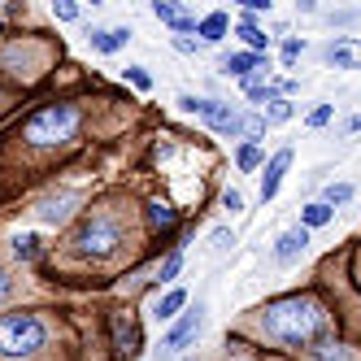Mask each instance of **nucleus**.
<instances>
[{
  "mask_svg": "<svg viewBox=\"0 0 361 361\" xmlns=\"http://www.w3.org/2000/svg\"><path fill=\"white\" fill-rule=\"evenodd\" d=\"M326 322H331L326 309L318 300H309V296H288V300L270 305L262 314V331L279 344H309V340H318L326 331Z\"/></svg>",
  "mask_w": 361,
  "mask_h": 361,
  "instance_id": "1",
  "label": "nucleus"
},
{
  "mask_svg": "<svg viewBox=\"0 0 361 361\" xmlns=\"http://www.w3.org/2000/svg\"><path fill=\"white\" fill-rule=\"evenodd\" d=\"M9 296H13V279H9L5 270H0V305H5Z\"/></svg>",
  "mask_w": 361,
  "mask_h": 361,
  "instance_id": "33",
  "label": "nucleus"
},
{
  "mask_svg": "<svg viewBox=\"0 0 361 361\" xmlns=\"http://www.w3.org/2000/svg\"><path fill=\"white\" fill-rule=\"evenodd\" d=\"M244 92H248L252 100H266V105H270V100H274V87H270L266 79H248V83H244Z\"/></svg>",
  "mask_w": 361,
  "mask_h": 361,
  "instance_id": "25",
  "label": "nucleus"
},
{
  "mask_svg": "<svg viewBox=\"0 0 361 361\" xmlns=\"http://www.w3.org/2000/svg\"><path fill=\"white\" fill-rule=\"evenodd\" d=\"M79 204V196L74 192H61V196H48L44 204H39V222H48V226H57V222H66L70 218V209Z\"/></svg>",
  "mask_w": 361,
  "mask_h": 361,
  "instance_id": "11",
  "label": "nucleus"
},
{
  "mask_svg": "<svg viewBox=\"0 0 361 361\" xmlns=\"http://www.w3.org/2000/svg\"><path fill=\"white\" fill-rule=\"evenodd\" d=\"M48 344V326L35 314H0V357L22 361Z\"/></svg>",
  "mask_w": 361,
  "mask_h": 361,
  "instance_id": "2",
  "label": "nucleus"
},
{
  "mask_svg": "<svg viewBox=\"0 0 361 361\" xmlns=\"http://www.w3.org/2000/svg\"><path fill=\"white\" fill-rule=\"evenodd\" d=\"M240 39H244L248 48H252V53H257V48H266V44H270V39H266L262 31L252 27V18H248V13H244V22H240Z\"/></svg>",
  "mask_w": 361,
  "mask_h": 361,
  "instance_id": "20",
  "label": "nucleus"
},
{
  "mask_svg": "<svg viewBox=\"0 0 361 361\" xmlns=\"http://www.w3.org/2000/svg\"><path fill=\"white\" fill-rule=\"evenodd\" d=\"M222 74H235V79H262L266 74V61L257 57V53H231L226 61H222Z\"/></svg>",
  "mask_w": 361,
  "mask_h": 361,
  "instance_id": "8",
  "label": "nucleus"
},
{
  "mask_svg": "<svg viewBox=\"0 0 361 361\" xmlns=\"http://www.w3.org/2000/svg\"><path fill=\"white\" fill-rule=\"evenodd\" d=\"M200 326H204V309L196 305L192 314H183V318H178V322H174V326L166 331V340H161V348H166V353H178V348H183V344L192 340V335H196Z\"/></svg>",
  "mask_w": 361,
  "mask_h": 361,
  "instance_id": "6",
  "label": "nucleus"
},
{
  "mask_svg": "<svg viewBox=\"0 0 361 361\" xmlns=\"http://www.w3.org/2000/svg\"><path fill=\"white\" fill-rule=\"evenodd\" d=\"M331 214H335V209H331L326 200H314V204H305V209H300V226H305V231L326 226V222H331Z\"/></svg>",
  "mask_w": 361,
  "mask_h": 361,
  "instance_id": "14",
  "label": "nucleus"
},
{
  "mask_svg": "<svg viewBox=\"0 0 361 361\" xmlns=\"http://www.w3.org/2000/svg\"><path fill=\"white\" fill-rule=\"evenodd\" d=\"M262 118H266V126H270V122H288V118H292V100L274 96L270 105H266V114H262Z\"/></svg>",
  "mask_w": 361,
  "mask_h": 361,
  "instance_id": "18",
  "label": "nucleus"
},
{
  "mask_svg": "<svg viewBox=\"0 0 361 361\" xmlns=\"http://www.w3.org/2000/svg\"><path fill=\"white\" fill-rule=\"evenodd\" d=\"M122 244V222L109 218V214H92L79 235H74V252L79 257H92V262H105V257H114Z\"/></svg>",
  "mask_w": 361,
  "mask_h": 361,
  "instance_id": "4",
  "label": "nucleus"
},
{
  "mask_svg": "<svg viewBox=\"0 0 361 361\" xmlns=\"http://www.w3.org/2000/svg\"><path fill=\"white\" fill-rule=\"evenodd\" d=\"M148 222L152 226H170L174 222V209H170V204H161V200H152L148 204Z\"/></svg>",
  "mask_w": 361,
  "mask_h": 361,
  "instance_id": "23",
  "label": "nucleus"
},
{
  "mask_svg": "<svg viewBox=\"0 0 361 361\" xmlns=\"http://www.w3.org/2000/svg\"><path fill=\"white\" fill-rule=\"evenodd\" d=\"M74 131H79V109L74 105H48V109L27 118V131L22 135H27V144H35V148H48V144L74 140Z\"/></svg>",
  "mask_w": 361,
  "mask_h": 361,
  "instance_id": "3",
  "label": "nucleus"
},
{
  "mask_svg": "<svg viewBox=\"0 0 361 361\" xmlns=\"http://www.w3.org/2000/svg\"><path fill=\"white\" fill-rule=\"evenodd\" d=\"M13 257H18V262H35V257H39V240L35 235H13Z\"/></svg>",
  "mask_w": 361,
  "mask_h": 361,
  "instance_id": "17",
  "label": "nucleus"
},
{
  "mask_svg": "<svg viewBox=\"0 0 361 361\" xmlns=\"http://www.w3.org/2000/svg\"><path fill=\"white\" fill-rule=\"evenodd\" d=\"M331 122V105H318L314 114H309V126H326Z\"/></svg>",
  "mask_w": 361,
  "mask_h": 361,
  "instance_id": "30",
  "label": "nucleus"
},
{
  "mask_svg": "<svg viewBox=\"0 0 361 361\" xmlns=\"http://www.w3.org/2000/svg\"><path fill=\"white\" fill-rule=\"evenodd\" d=\"M288 166H292V148H279L274 157H270V166H266V174H262V200H274V192L283 183V174H288Z\"/></svg>",
  "mask_w": 361,
  "mask_h": 361,
  "instance_id": "9",
  "label": "nucleus"
},
{
  "mask_svg": "<svg viewBox=\"0 0 361 361\" xmlns=\"http://www.w3.org/2000/svg\"><path fill=\"white\" fill-rule=\"evenodd\" d=\"M326 61L335 70H361V39H331L326 44Z\"/></svg>",
  "mask_w": 361,
  "mask_h": 361,
  "instance_id": "7",
  "label": "nucleus"
},
{
  "mask_svg": "<svg viewBox=\"0 0 361 361\" xmlns=\"http://www.w3.org/2000/svg\"><path fill=\"white\" fill-rule=\"evenodd\" d=\"M53 13H57L61 22H74V18H79V5H70V0H57V5H53Z\"/></svg>",
  "mask_w": 361,
  "mask_h": 361,
  "instance_id": "29",
  "label": "nucleus"
},
{
  "mask_svg": "<svg viewBox=\"0 0 361 361\" xmlns=\"http://www.w3.org/2000/svg\"><path fill=\"white\" fill-rule=\"evenodd\" d=\"M183 305H188V292H183V288L166 292V296L157 300V318H161V322H166V318H174V314H178V309H183Z\"/></svg>",
  "mask_w": 361,
  "mask_h": 361,
  "instance_id": "15",
  "label": "nucleus"
},
{
  "mask_svg": "<svg viewBox=\"0 0 361 361\" xmlns=\"http://www.w3.org/2000/svg\"><path fill=\"white\" fill-rule=\"evenodd\" d=\"M357 18H361V13H335L331 22H335V27H353V22H357Z\"/></svg>",
  "mask_w": 361,
  "mask_h": 361,
  "instance_id": "34",
  "label": "nucleus"
},
{
  "mask_svg": "<svg viewBox=\"0 0 361 361\" xmlns=\"http://www.w3.org/2000/svg\"><path fill=\"white\" fill-rule=\"evenodd\" d=\"M322 200L331 204V209H335V204H348V200H353V183H326Z\"/></svg>",
  "mask_w": 361,
  "mask_h": 361,
  "instance_id": "21",
  "label": "nucleus"
},
{
  "mask_svg": "<svg viewBox=\"0 0 361 361\" xmlns=\"http://www.w3.org/2000/svg\"><path fill=\"white\" fill-rule=\"evenodd\" d=\"M314 361H348V353L335 344V340H318L314 344Z\"/></svg>",
  "mask_w": 361,
  "mask_h": 361,
  "instance_id": "19",
  "label": "nucleus"
},
{
  "mask_svg": "<svg viewBox=\"0 0 361 361\" xmlns=\"http://www.w3.org/2000/svg\"><path fill=\"white\" fill-rule=\"evenodd\" d=\"M305 53V39H288V44H283V57H288V61H296Z\"/></svg>",
  "mask_w": 361,
  "mask_h": 361,
  "instance_id": "31",
  "label": "nucleus"
},
{
  "mask_svg": "<svg viewBox=\"0 0 361 361\" xmlns=\"http://www.w3.org/2000/svg\"><path fill=\"white\" fill-rule=\"evenodd\" d=\"M178 109L200 118V122H209L218 135H244V114L240 109H231L222 105V100H200V96H183L178 100Z\"/></svg>",
  "mask_w": 361,
  "mask_h": 361,
  "instance_id": "5",
  "label": "nucleus"
},
{
  "mask_svg": "<svg viewBox=\"0 0 361 361\" xmlns=\"http://www.w3.org/2000/svg\"><path fill=\"white\" fill-rule=\"evenodd\" d=\"M126 79H131L140 92H148V87H152V74H148L144 66H131V70H126Z\"/></svg>",
  "mask_w": 361,
  "mask_h": 361,
  "instance_id": "27",
  "label": "nucleus"
},
{
  "mask_svg": "<svg viewBox=\"0 0 361 361\" xmlns=\"http://www.w3.org/2000/svg\"><path fill=\"white\" fill-rule=\"evenodd\" d=\"M305 244H309V231L305 226H292V231H283L279 235V244H274V262H296V257L305 252Z\"/></svg>",
  "mask_w": 361,
  "mask_h": 361,
  "instance_id": "10",
  "label": "nucleus"
},
{
  "mask_svg": "<svg viewBox=\"0 0 361 361\" xmlns=\"http://www.w3.org/2000/svg\"><path fill=\"white\" fill-rule=\"evenodd\" d=\"M257 161H262V148H257V144H240L235 166H240V170H257Z\"/></svg>",
  "mask_w": 361,
  "mask_h": 361,
  "instance_id": "22",
  "label": "nucleus"
},
{
  "mask_svg": "<svg viewBox=\"0 0 361 361\" xmlns=\"http://www.w3.org/2000/svg\"><path fill=\"white\" fill-rule=\"evenodd\" d=\"M348 131H361V114H357V118H353V122H348Z\"/></svg>",
  "mask_w": 361,
  "mask_h": 361,
  "instance_id": "35",
  "label": "nucleus"
},
{
  "mask_svg": "<svg viewBox=\"0 0 361 361\" xmlns=\"http://www.w3.org/2000/svg\"><path fill=\"white\" fill-rule=\"evenodd\" d=\"M152 13H157V18L166 22V27L174 31V35H183V31H192V27H196V18H188L183 9H174L170 0H157V5H152Z\"/></svg>",
  "mask_w": 361,
  "mask_h": 361,
  "instance_id": "13",
  "label": "nucleus"
},
{
  "mask_svg": "<svg viewBox=\"0 0 361 361\" xmlns=\"http://www.w3.org/2000/svg\"><path fill=\"white\" fill-rule=\"evenodd\" d=\"M178 270H183V252H170L166 262H161V270H157V279H161V283H174Z\"/></svg>",
  "mask_w": 361,
  "mask_h": 361,
  "instance_id": "24",
  "label": "nucleus"
},
{
  "mask_svg": "<svg viewBox=\"0 0 361 361\" xmlns=\"http://www.w3.org/2000/svg\"><path fill=\"white\" fill-rule=\"evenodd\" d=\"M174 48H178V53H188V57H196V53H200V39H192V35H174Z\"/></svg>",
  "mask_w": 361,
  "mask_h": 361,
  "instance_id": "28",
  "label": "nucleus"
},
{
  "mask_svg": "<svg viewBox=\"0 0 361 361\" xmlns=\"http://www.w3.org/2000/svg\"><path fill=\"white\" fill-rule=\"evenodd\" d=\"M200 35L209 39V44H218V39L226 35V13H209V18L200 22Z\"/></svg>",
  "mask_w": 361,
  "mask_h": 361,
  "instance_id": "16",
  "label": "nucleus"
},
{
  "mask_svg": "<svg viewBox=\"0 0 361 361\" xmlns=\"http://www.w3.org/2000/svg\"><path fill=\"white\" fill-rule=\"evenodd\" d=\"M209 244H214V252H231V244H235V231H226V226H218L214 235H209Z\"/></svg>",
  "mask_w": 361,
  "mask_h": 361,
  "instance_id": "26",
  "label": "nucleus"
},
{
  "mask_svg": "<svg viewBox=\"0 0 361 361\" xmlns=\"http://www.w3.org/2000/svg\"><path fill=\"white\" fill-rule=\"evenodd\" d=\"M222 204H226V209H231V214H235V209H244V196H240L235 188H231V192L222 196Z\"/></svg>",
  "mask_w": 361,
  "mask_h": 361,
  "instance_id": "32",
  "label": "nucleus"
},
{
  "mask_svg": "<svg viewBox=\"0 0 361 361\" xmlns=\"http://www.w3.org/2000/svg\"><path fill=\"white\" fill-rule=\"evenodd\" d=\"M87 39H92L96 53H118V48L131 44V27H100V31H92Z\"/></svg>",
  "mask_w": 361,
  "mask_h": 361,
  "instance_id": "12",
  "label": "nucleus"
}]
</instances>
